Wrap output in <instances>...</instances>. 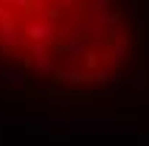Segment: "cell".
I'll return each instance as SVG.
<instances>
[{
  "label": "cell",
  "instance_id": "cell-1",
  "mask_svg": "<svg viewBox=\"0 0 149 146\" xmlns=\"http://www.w3.org/2000/svg\"><path fill=\"white\" fill-rule=\"evenodd\" d=\"M23 34H25V40H31V42H51V37L56 34V25L51 23L48 17L37 14L23 25Z\"/></svg>",
  "mask_w": 149,
  "mask_h": 146
},
{
  "label": "cell",
  "instance_id": "cell-2",
  "mask_svg": "<svg viewBox=\"0 0 149 146\" xmlns=\"http://www.w3.org/2000/svg\"><path fill=\"white\" fill-rule=\"evenodd\" d=\"M0 81H3L6 87H11L14 93H28V90H31V79H28V73H25L20 65L6 67V73L0 76Z\"/></svg>",
  "mask_w": 149,
  "mask_h": 146
},
{
  "label": "cell",
  "instance_id": "cell-3",
  "mask_svg": "<svg viewBox=\"0 0 149 146\" xmlns=\"http://www.w3.org/2000/svg\"><path fill=\"white\" fill-rule=\"evenodd\" d=\"M31 62L42 76H51L54 65H51V56H48V42H31Z\"/></svg>",
  "mask_w": 149,
  "mask_h": 146
},
{
  "label": "cell",
  "instance_id": "cell-4",
  "mask_svg": "<svg viewBox=\"0 0 149 146\" xmlns=\"http://www.w3.org/2000/svg\"><path fill=\"white\" fill-rule=\"evenodd\" d=\"M116 17H121V11H118V14H110V8H96V14H93L90 23H87V34H101Z\"/></svg>",
  "mask_w": 149,
  "mask_h": 146
},
{
  "label": "cell",
  "instance_id": "cell-5",
  "mask_svg": "<svg viewBox=\"0 0 149 146\" xmlns=\"http://www.w3.org/2000/svg\"><path fill=\"white\" fill-rule=\"evenodd\" d=\"M93 81L99 87H107V90H118L121 87V67L118 70H93Z\"/></svg>",
  "mask_w": 149,
  "mask_h": 146
},
{
  "label": "cell",
  "instance_id": "cell-6",
  "mask_svg": "<svg viewBox=\"0 0 149 146\" xmlns=\"http://www.w3.org/2000/svg\"><path fill=\"white\" fill-rule=\"evenodd\" d=\"M127 48H130V45H127L124 40H116L113 45H110V54H113V65H116V67H121V62H124V56H127Z\"/></svg>",
  "mask_w": 149,
  "mask_h": 146
},
{
  "label": "cell",
  "instance_id": "cell-7",
  "mask_svg": "<svg viewBox=\"0 0 149 146\" xmlns=\"http://www.w3.org/2000/svg\"><path fill=\"white\" fill-rule=\"evenodd\" d=\"M84 51H87V45H84L82 40H68V56L70 59H82Z\"/></svg>",
  "mask_w": 149,
  "mask_h": 146
},
{
  "label": "cell",
  "instance_id": "cell-8",
  "mask_svg": "<svg viewBox=\"0 0 149 146\" xmlns=\"http://www.w3.org/2000/svg\"><path fill=\"white\" fill-rule=\"evenodd\" d=\"M82 62H84V70H90V73L101 67V56H99V54H93V51H84Z\"/></svg>",
  "mask_w": 149,
  "mask_h": 146
},
{
  "label": "cell",
  "instance_id": "cell-9",
  "mask_svg": "<svg viewBox=\"0 0 149 146\" xmlns=\"http://www.w3.org/2000/svg\"><path fill=\"white\" fill-rule=\"evenodd\" d=\"M62 79L70 81V84H82V81H87L90 76H87V73H82V70H65V73H62Z\"/></svg>",
  "mask_w": 149,
  "mask_h": 146
},
{
  "label": "cell",
  "instance_id": "cell-10",
  "mask_svg": "<svg viewBox=\"0 0 149 146\" xmlns=\"http://www.w3.org/2000/svg\"><path fill=\"white\" fill-rule=\"evenodd\" d=\"M3 6L14 11H31V0H3Z\"/></svg>",
  "mask_w": 149,
  "mask_h": 146
},
{
  "label": "cell",
  "instance_id": "cell-11",
  "mask_svg": "<svg viewBox=\"0 0 149 146\" xmlns=\"http://www.w3.org/2000/svg\"><path fill=\"white\" fill-rule=\"evenodd\" d=\"M31 11H45V0H31Z\"/></svg>",
  "mask_w": 149,
  "mask_h": 146
},
{
  "label": "cell",
  "instance_id": "cell-12",
  "mask_svg": "<svg viewBox=\"0 0 149 146\" xmlns=\"http://www.w3.org/2000/svg\"><path fill=\"white\" fill-rule=\"evenodd\" d=\"M93 8H110V0H90Z\"/></svg>",
  "mask_w": 149,
  "mask_h": 146
},
{
  "label": "cell",
  "instance_id": "cell-13",
  "mask_svg": "<svg viewBox=\"0 0 149 146\" xmlns=\"http://www.w3.org/2000/svg\"><path fill=\"white\" fill-rule=\"evenodd\" d=\"M3 73H6V65H0V76H3Z\"/></svg>",
  "mask_w": 149,
  "mask_h": 146
}]
</instances>
